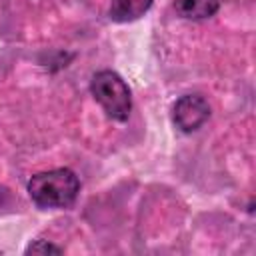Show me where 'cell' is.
<instances>
[{"label": "cell", "mask_w": 256, "mask_h": 256, "mask_svg": "<svg viewBox=\"0 0 256 256\" xmlns=\"http://www.w3.org/2000/svg\"><path fill=\"white\" fill-rule=\"evenodd\" d=\"M210 118V104L200 94H184L172 106V122L178 130L190 134L206 124Z\"/></svg>", "instance_id": "cell-3"}, {"label": "cell", "mask_w": 256, "mask_h": 256, "mask_svg": "<svg viewBox=\"0 0 256 256\" xmlns=\"http://www.w3.org/2000/svg\"><path fill=\"white\" fill-rule=\"evenodd\" d=\"M48 252L60 254L62 248H60V246H54V244H50V242H46V240H36L34 244H30V246L26 248V254H48Z\"/></svg>", "instance_id": "cell-6"}, {"label": "cell", "mask_w": 256, "mask_h": 256, "mask_svg": "<svg viewBox=\"0 0 256 256\" xmlns=\"http://www.w3.org/2000/svg\"><path fill=\"white\" fill-rule=\"evenodd\" d=\"M80 192V180L70 168H54L34 174L28 194L38 208H68Z\"/></svg>", "instance_id": "cell-1"}, {"label": "cell", "mask_w": 256, "mask_h": 256, "mask_svg": "<svg viewBox=\"0 0 256 256\" xmlns=\"http://www.w3.org/2000/svg\"><path fill=\"white\" fill-rule=\"evenodd\" d=\"M90 92L110 118L118 122L128 120L132 110V96L128 84L122 80L120 74L112 70L96 72L90 82Z\"/></svg>", "instance_id": "cell-2"}, {"label": "cell", "mask_w": 256, "mask_h": 256, "mask_svg": "<svg viewBox=\"0 0 256 256\" xmlns=\"http://www.w3.org/2000/svg\"><path fill=\"white\" fill-rule=\"evenodd\" d=\"M220 8V0H176L174 10L186 20H206Z\"/></svg>", "instance_id": "cell-4"}, {"label": "cell", "mask_w": 256, "mask_h": 256, "mask_svg": "<svg viewBox=\"0 0 256 256\" xmlns=\"http://www.w3.org/2000/svg\"><path fill=\"white\" fill-rule=\"evenodd\" d=\"M152 0H112L108 14L114 22H132L144 16V12H148Z\"/></svg>", "instance_id": "cell-5"}]
</instances>
